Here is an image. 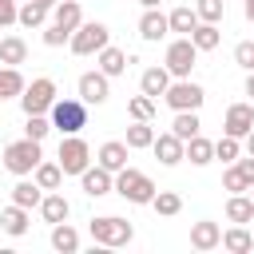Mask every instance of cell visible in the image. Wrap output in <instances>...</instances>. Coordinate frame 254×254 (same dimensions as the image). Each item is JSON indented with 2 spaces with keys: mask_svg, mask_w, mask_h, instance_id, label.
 Here are the masks:
<instances>
[{
  "mask_svg": "<svg viewBox=\"0 0 254 254\" xmlns=\"http://www.w3.org/2000/svg\"><path fill=\"white\" fill-rule=\"evenodd\" d=\"M40 139H16V143H8L4 147V167L12 171V175H32L36 167H40Z\"/></svg>",
  "mask_w": 254,
  "mask_h": 254,
  "instance_id": "cell-1",
  "label": "cell"
},
{
  "mask_svg": "<svg viewBox=\"0 0 254 254\" xmlns=\"http://www.w3.org/2000/svg\"><path fill=\"white\" fill-rule=\"evenodd\" d=\"M48 111H52V127H60L64 135H79L87 127V103L83 99H56Z\"/></svg>",
  "mask_w": 254,
  "mask_h": 254,
  "instance_id": "cell-2",
  "label": "cell"
},
{
  "mask_svg": "<svg viewBox=\"0 0 254 254\" xmlns=\"http://www.w3.org/2000/svg\"><path fill=\"white\" fill-rule=\"evenodd\" d=\"M115 190H119L127 202H135V206H143V202H151V198H155V183H151L143 171H135V167L115 171Z\"/></svg>",
  "mask_w": 254,
  "mask_h": 254,
  "instance_id": "cell-3",
  "label": "cell"
},
{
  "mask_svg": "<svg viewBox=\"0 0 254 254\" xmlns=\"http://www.w3.org/2000/svg\"><path fill=\"white\" fill-rule=\"evenodd\" d=\"M91 238H95L99 246H127V242L135 238V226H131L127 218L99 214V218H91Z\"/></svg>",
  "mask_w": 254,
  "mask_h": 254,
  "instance_id": "cell-4",
  "label": "cell"
},
{
  "mask_svg": "<svg viewBox=\"0 0 254 254\" xmlns=\"http://www.w3.org/2000/svg\"><path fill=\"white\" fill-rule=\"evenodd\" d=\"M107 40H111V32H107V24H99V20H91V24H79L75 32H71V52L75 56H95L99 48H107Z\"/></svg>",
  "mask_w": 254,
  "mask_h": 254,
  "instance_id": "cell-5",
  "label": "cell"
},
{
  "mask_svg": "<svg viewBox=\"0 0 254 254\" xmlns=\"http://www.w3.org/2000/svg\"><path fill=\"white\" fill-rule=\"evenodd\" d=\"M52 103H56V83H52L48 75L32 79V83L20 91V107H24V115H44Z\"/></svg>",
  "mask_w": 254,
  "mask_h": 254,
  "instance_id": "cell-6",
  "label": "cell"
},
{
  "mask_svg": "<svg viewBox=\"0 0 254 254\" xmlns=\"http://www.w3.org/2000/svg\"><path fill=\"white\" fill-rule=\"evenodd\" d=\"M163 99H167L171 111H198L202 99H206V91H202L198 83H190V79H175V83H167Z\"/></svg>",
  "mask_w": 254,
  "mask_h": 254,
  "instance_id": "cell-7",
  "label": "cell"
},
{
  "mask_svg": "<svg viewBox=\"0 0 254 254\" xmlns=\"http://www.w3.org/2000/svg\"><path fill=\"white\" fill-rule=\"evenodd\" d=\"M194 60H198V48L190 44V36H179V40H171V44H167V71H171V75L190 79Z\"/></svg>",
  "mask_w": 254,
  "mask_h": 254,
  "instance_id": "cell-8",
  "label": "cell"
},
{
  "mask_svg": "<svg viewBox=\"0 0 254 254\" xmlns=\"http://www.w3.org/2000/svg\"><path fill=\"white\" fill-rule=\"evenodd\" d=\"M87 163H91L87 143H83L79 135H67V139L60 143V171H64V175H83Z\"/></svg>",
  "mask_w": 254,
  "mask_h": 254,
  "instance_id": "cell-9",
  "label": "cell"
},
{
  "mask_svg": "<svg viewBox=\"0 0 254 254\" xmlns=\"http://www.w3.org/2000/svg\"><path fill=\"white\" fill-rule=\"evenodd\" d=\"M254 127V107L250 103H230L226 107V119H222V131L234 135V139H246Z\"/></svg>",
  "mask_w": 254,
  "mask_h": 254,
  "instance_id": "cell-10",
  "label": "cell"
},
{
  "mask_svg": "<svg viewBox=\"0 0 254 254\" xmlns=\"http://www.w3.org/2000/svg\"><path fill=\"white\" fill-rule=\"evenodd\" d=\"M107 95H111V87H107V75L103 71H83L79 75V99L83 103H107Z\"/></svg>",
  "mask_w": 254,
  "mask_h": 254,
  "instance_id": "cell-11",
  "label": "cell"
},
{
  "mask_svg": "<svg viewBox=\"0 0 254 254\" xmlns=\"http://www.w3.org/2000/svg\"><path fill=\"white\" fill-rule=\"evenodd\" d=\"M151 151H155V159H159L163 167H175V163H183V139H179L175 131H167V135H155Z\"/></svg>",
  "mask_w": 254,
  "mask_h": 254,
  "instance_id": "cell-12",
  "label": "cell"
},
{
  "mask_svg": "<svg viewBox=\"0 0 254 254\" xmlns=\"http://www.w3.org/2000/svg\"><path fill=\"white\" fill-rule=\"evenodd\" d=\"M79 179H83V194H91V198H103L107 190H115V179H111V171H103V167H87Z\"/></svg>",
  "mask_w": 254,
  "mask_h": 254,
  "instance_id": "cell-13",
  "label": "cell"
},
{
  "mask_svg": "<svg viewBox=\"0 0 254 254\" xmlns=\"http://www.w3.org/2000/svg\"><path fill=\"white\" fill-rule=\"evenodd\" d=\"M218 242H222V226H218V222H206V218H202V222L190 226V246H194V250H214Z\"/></svg>",
  "mask_w": 254,
  "mask_h": 254,
  "instance_id": "cell-14",
  "label": "cell"
},
{
  "mask_svg": "<svg viewBox=\"0 0 254 254\" xmlns=\"http://www.w3.org/2000/svg\"><path fill=\"white\" fill-rule=\"evenodd\" d=\"M167 32H171V28H167V16H163L159 8H147V12H143V20H139V36L155 44V40H163Z\"/></svg>",
  "mask_w": 254,
  "mask_h": 254,
  "instance_id": "cell-15",
  "label": "cell"
},
{
  "mask_svg": "<svg viewBox=\"0 0 254 254\" xmlns=\"http://www.w3.org/2000/svg\"><path fill=\"white\" fill-rule=\"evenodd\" d=\"M183 159H190L194 167H206V163L214 159V143L202 139V135H190V139L183 143Z\"/></svg>",
  "mask_w": 254,
  "mask_h": 254,
  "instance_id": "cell-16",
  "label": "cell"
},
{
  "mask_svg": "<svg viewBox=\"0 0 254 254\" xmlns=\"http://www.w3.org/2000/svg\"><path fill=\"white\" fill-rule=\"evenodd\" d=\"M99 167L111 171V175L123 171V167H127V143H115V139L103 143V147H99Z\"/></svg>",
  "mask_w": 254,
  "mask_h": 254,
  "instance_id": "cell-17",
  "label": "cell"
},
{
  "mask_svg": "<svg viewBox=\"0 0 254 254\" xmlns=\"http://www.w3.org/2000/svg\"><path fill=\"white\" fill-rule=\"evenodd\" d=\"M218 40H222L218 24H206V20H198V24H194V32H190V44H194L198 52H214V48H218Z\"/></svg>",
  "mask_w": 254,
  "mask_h": 254,
  "instance_id": "cell-18",
  "label": "cell"
},
{
  "mask_svg": "<svg viewBox=\"0 0 254 254\" xmlns=\"http://www.w3.org/2000/svg\"><path fill=\"white\" fill-rule=\"evenodd\" d=\"M95 56H99V71H103L107 79H111V75H123V71H127V56H123L119 48H111V44H107V48H99Z\"/></svg>",
  "mask_w": 254,
  "mask_h": 254,
  "instance_id": "cell-19",
  "label": "cell"
},
{
  "mask_svg": "<svg viewBox=\"0 0 254 254\" xmlns=\"http://www.w3.org/2000/svg\"><path fill=\"white\" fill-rule=\"evenodd\" d=\"M40 210H44V218H48L52 226H56V222H67V214H71V206H67V198H64V194H56V190L40 198Z\"/></svg>",
  "mask_w": 254,
  "mask_h": 254,
  "instance_id": "cell-20",
  "label": "cell"
},
{
  "mask_svg": "<svg viewBox=\"0 0 254 254\" xmlns=\"http://www.w3.org/2000/svg\"><path fill=\"white\" fill-rule=\"evenodd\" d=\"M0 230H4V234H12V238H20V234L28 230V210H24V206H16V202H12L8 210H0Z\"/></svg>",
  "mask_w": 254,
  "mask_h": 254,
  "instance_id": "cell-21",
  "label": "cell"
},
{
  "mask_svg": "<svg viewBox=\"0 0 254 254\" xmlns=\"http://www.w3.org/2000/svg\"><path fill=\"white\" fill-rule=\"evenodd\" d=\"M167 83H171V71H167V67H147V71H143V79H139L143 95H151V99H155V95H163V91H167Z\"/></svg>",
  "mask_w": 254,
  "mask_h": 254,
  "instance_id": "cell-22",
  "label": "cell"
},
{
  "mask_svg": "<svg viewBox=\"0 0 254 254\" xmlns=\"http://www.w3.org/2000/svg\"><path fill=\"white\" fill-rule=\"evenodd\" d=\"M52 24H60L64 32H75L79 24H83V12H79V0H64V4H56V20Z\"/></svg>",
  "mask_w": 254,
  "mask_h": 254,
  "instance_id": "cell-23",
  "label": "cell"
},
{
  "mask_svg": "<svg viewBox=\"0 0 254 254\" xmlns=\"http://www.w3.org/2000/svg\"><path fill=\"white\" fill-rule=\"evenodd\" d=\"M52 246H56L60 254H71V250H79V234H75V226H67V222H56V226H52Z\"/></svg>",
  "mask_w": 254,
  "mask_h": 254,
  "instance_id": "cell-24",
  "label": "cell"
},
{
  "mask_svg": "<svg viewBox=\"0 0 254 254\" xmlns=\"http://www.w3.org/2000/svg\"><path fill=\"white\" fill-rule=\"evenodd\" d=\"M218 246H226V250H234V254H246V250H254V234H250L246 226H230Z\"/></svg>",
  "mask_w": 254,
  "mask_h": 254,
  "instance_id": "cell-25",
  "label": "cell"
},
{
  "mask_svg": "<svg viewBox=\"0 0 254 254\" xmlns=\"http://www.w3.org/2000/svg\"><path fill=\"white\" fill-rule=\"evenodd\" d=\"M24 60H28V44H24L20 36H8V40H0V64L16 67V64H24Z\"/></svg>",
  "mask_w": 254,
  "mask_h": 254,
  "instance_id": "cell-26",
  "label": "cell"
},
{
  "mask_svg": "<svg viewBox=\"0 0 254 254\" xmlns=\"http://www.w3.org/2000/svg\"><path fill=\"white\" fill-rule=\"evenodd\" d=\"M226 218L238 222V226H246V222L254 218V198H246V194H230V202H226Z\"/></svg>",
  "mask_w": 254,
  "mask_h": 254,
  "instance_id": "cell-27",
  "label": "cell"
},
{
  "mask_svg": "<svg viewBox=\"0 0 254 254\" xmlns=\"http://www.w3.org/2000/svg\"><path fill=\"white\" fill-rule=\"evenodd\" d=\"M194 24H198V12H194V8H175V12L167 16V28L179 32V36H190Z\"/></svg>",
  "mask_w": 254,
  "mask_h": 254,
  "instance_id": "cell-28",
  "label": "cell"
},
{
  "mask_svg": "<svg viewBox=\"0 0 254 254\" xmlns=\"http://www.w3.org/2000/svg\"><path fill=\"white\" fill-rule=\"evenodd\" d=\"M198 127H202V123H198V111H175V123H171V131H175L183 143H187L190 135H198Z\"/></svg>",
  "mask_w": 254,
  "mask_h": 254,
  "instance_id": "cell-29",
  "label": "cell"
},
{
  "mask_svg": "<svg viewBox=\"0 0 254 254\" xmlns=\"http://www.w3.org/2000/svg\"><path fill=\"white\" fill-rule=\"evenodd\" d=\"M155 143V131H151V119H135L131 127H127V147H151Z\"/></svg>",
  "mask_w": 254,
  "mask_h": 254,
  "instance_id": "cell-30",
  "label": "cell"
},
{
  "mask_svg": "<svg viewBox=\"0 0 254 254\" xmlns=\"http://www.w3.org/2000/svg\"><path fill=\"white\" fill-rule=\"evenodd\" d=\"M32 175H36L40 190H56V187L64 183V171H60V163H44V159H40V167H36Z\"/></svg>",
  "mask_w": 254,
  "mask_h": 254,
  "instance_id": "cell-31",
  "label": "cell"
},
{
  "mask_svg": "<svg viewBox=\"0 0 254 254\" xmlns=\"http://www.w3.org/2000/svg\"><path fill=\"white\" fill-rule=\"evenodd\" d=\"M40 183H16L12 187V202L16 206H24V210H32V206H40Z\"/></svg>",
  "mask_w": 254,
  "mask_h": 254,
  "instance_id": "cell-32",
  "label": "cell"
},
{
  "mask_svg": "<svg viewBox=\"0 0 254 254\" xmlns=\"http://www.w3.org/2000/svg\"><path fill=\"white\" fill-rule=\"evenodd\" d=\"M20 91H24V75L16 67H0V103L4 99H16Z\"/></svg>",
  "mask_w": 254,
  "mask_h": 254,
  "instance_id": "cell-33",
  "label": "cell"
},
{
  "mask_svg": "<svg viewBox=\"0 0 254 254\" xmlns=\"http://www.w3.org/2000/svg\"><path fill=\"white\" fill-rule=\"evenodd\" d=\"M16 20H20L24 28H40V24L48 20V4H40V0H28V4L16 12Z\"/></svg>",
  "mask_w": 254,
  "mask_h": 254,
  "instance_id": "cell-34",
  "label": "cell"
},
{
  "mask_svg": "<svg viewBox=\"0 0 254 254\" xmlns=\"http://www.w3.org/2000/svg\"><path fill=\"white\" fill-rule=\"evenodd\" d=\"M151 206H155L159 214H179V210H183V198H179L175 190H155Z\"/></svg>",
  "mask_w": 254,
  "mask_h": 254,
  "instance_id": "cell-35",
  "label": "cell"
},
{
  "mask_svg": "<svg viewBox=\"0 0 254 254\" xmlns=\"http://www.w3.org/2000/svg\"><path fill=\"white\" fill-rule=\"evenodd\" d=\"M222 8H226V0H198V4H194L198 20H206V24H218V20H222Z\"/></svg>",
  "mask_w": 254,
  "mask_h": 254,
  "instance_id": "cell-36",
  "label": "cell"
},
{
  "mask_svg": "<svg viewBox=\"0 0 254 254\" xmlns=\"http://www.w3.org/2000/svg\"><path fill=\"white\" fill-rule=\"evenodd\" d=\"M127 111H131V119H151V115H155V99H151V95H135V99L127 103Z\"/></svg>",
  "mask_w": 254,
  "mask_h": 254,
  "instance_id": "cell-37",
  "label": "cell"
},
{
  "mask_svg": "<svg viewBox=\"0 0 254 254\" xmlns=\"http://www.w3.org/2000/svg\"><path fill=\"white\" fill-rule=\"evenodd\" d=\"M214 159L234 163V159H238V139H234V135H222V139L214 143Z\"/></svg>",
  "mask_w": 254,
  "mask_h": 254,
  "instance_id": "cell-38",
  "label": "cell"
},
{
  "mask_svg": "<svg viewBox=\"0 0 254 254\" xmlns=\"http://www.w3.org/2000/svg\"><path fill=\"white\" fill-rule=\"evenodd\" d=\"M48 131H52V119H44V115H28V127H24L28 139H44Z\"/></svg>",
  "mask_w": 254,
  "mask_h": 254,
  "instance_id": "cell-39",
  "label": "cell"
},
{
  "mask_svg": "<svg viewBox=\"0 0 254 254\" xmlns=\"http://www.w3.org/2000/svg\"><path fill=\"white\" fill-rule=\"evenodd\" d=\"M234 64L246 67V71H254V40H242V44L234 48Z\"/></svg>",
  "mask_w": 254,
  "mask_h": 254,
  "instance_id": "cell-40",
  "label": "cell"
},
{
  "mask_svg": "<svg viewBox=\"0 0 254 254\" xmlns=\"http://www.w3.org/2000/svg\"><path fill=\"white\" fill-rule=\"evenodd\" d=\"M222 187H226V190H234V194H242V190H250V183L242 179V171H238V167H230V171L222 175Z\"/></svg>",
  "mask_w": 254,
  "mask_h": 254,
  "instance_id": "cell-41",
  "label": "cell"
},
{
  "mask_svg": "<svg viewBox=\"0 0 254 254\" xmlns=\"http://www.w3.org/2000/svg\"><path fill=\"white\" fill-rule=\"evenodd\" d=\"M67 40H71V32H64L60 24H48V32H44V44L48 48H64Z\"/></svg>",
  "mask_w": 254,
  "mask_h": 254,
  "instance_id": "cell-42",
  "label": "cell"
},
{
  "mask_svg": "<svg viewBox=\"0 0 254 254\" xmlns=\"http://www.w3.org/2000/svg\"><path fill=\"white\" fill-rule=\"evenodd\" d=\"M16 0H0V28H8V24H16Z\"/></svg>",
  "mask_w": 254,
  "mask_h": 254,
  "instance_id": "cell-43",
  "label": "cell"
},
{
  "mask_svg": "<svg viewBox=\"0 0 254 254\" xmlns=\"http://www.w3.org/2000/svg\"><path fill=\"white\" fill-rule=\"evenodd\" d=\"M234 167L242 171V179H246V183H254V155H246V159H234Z\"/></svg>",
  "mask_w": 254,
  "mask_h": 254,
  "instance_id": "cell-44",
  "label": "cell"
},
{
  "mask_svg": "<svg viewBox=\"0 0 254 254\" xmlns=\"http://www.w3.org/2000/svg\"><path fill=\"white\" fill-rule=\"evenodd\" d=\"M246 95H254V71L246 75Z\"/></svg>",
  "mask_w": 254,
  "mask_h": 254,
  "instance_id": "cell-45",
  "label": "cell"
},
{
  "mask_svg": "<svg viewBox=\"0 0 254 254\" xmlns=\"http://www.w3.org/2000/svg\"><path fill=\"white\" fill-rule=\"evenodd\" d=\"M246 151L254 155V127H250V135H246Z\"/></svg>",
  "mask_w": 254,
  "mask_h": 254,
  "instance_id": "cell-46",
  "label": "cell"
},
{
  "mask_svg": "<svg viewBox=\"0 0 254 254\" xmlns=\"http://www.w3.org/2000/svg\"><path fill=\"white\" fill-rule=\"evenodd\" d=\"M246 20L254 24V0H246Z\"/></svg>",
  "mask_w": 254,
  "mask_h": 254,
  "instance_id": "cell-47",
  "label": "cell"
},
{
  "mask_svg": "<svg viewBox=\"0 0 254 254\" xmlns=\"http://www.w3.org/2000/svg\"><path fill=\"white\" fill-rule=\"evenodd\" d=\"M139 4H143V8H159V0H139Z\"/></svg>",
  "mask_w": 254,
  "mask_h": 254,
  "instance_id": "cell-48",
  "label": "cell"
},
{
  "mask_svg": "<svg viewBox=\"0 0 254 254\" xmlns=\"http://www.w3.org/2000/svg\"><path fill=\"white\" fill-rule=\"evenodd\" d=\"M40 4H48V8H52V4H56V0H40Z\"/></svg>",
  "mask_w": 254,
  "mask_h": 254,
  "instance_id": "cell-49",
  "label": "cell"
},
{
  "mask_svg": "<svg viewBox=\"0 0 254 254\" xmlns=\"http://www.w3.org/2000/svg\"><path fill=\"white\" fill-rule=\"evenodd\" d=\"M250 198H254V183H250Z\"/></svg>",
  "mask_w": 254,
  "mask_h": 254,
  "instance_id": "cell-50",
  "label": "cell"
},
{
  "mask_svg": "<svg viewBox=\"0 0 254 254\" xmlns=\"http://www.w3.org/2000/svg\"><path fill=\"white\" fill-rule=\"evenodd\" d=\"M250 222H254V218H250ZM250 234H254V230H250Z\"/></svg>",
  "mask_w": 254,
  "mask_h": 254,
  "instance_id": "cell-51",
  "label": "cell"
}]
</instances>
